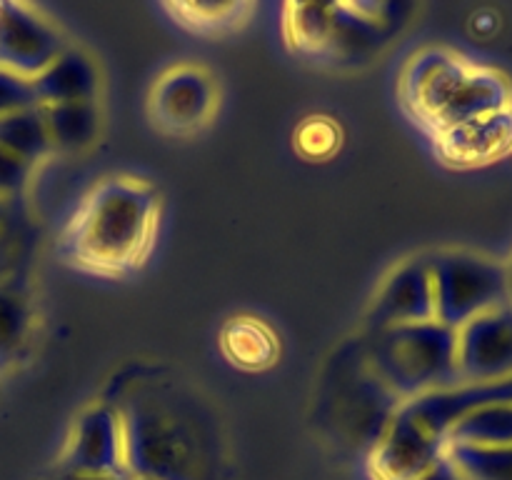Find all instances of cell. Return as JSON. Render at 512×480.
<instances>
[{"label":"cell","mask_w":512,"mask_h":480,"mask_svg":"<svg viewBox=\"0 0 512 480\" xmlns=\"http://www.w3.org/2000/svg\"><path fill=\"white\" fill-rule=\"evenodd\" d=\"M400 108L428 138L512 105L508 75L458 50L428 45L398 78Z\"/></svg>","instance_id":"3957f363"},{"label":"cell","mask_w":512,"mask_h":480,"mask_svg":"<svg viewBox=\"0 0 512 480\" xmlns=\"http://www.w3.org/2000/svg\"><path fill=\"white\" fill-rule=\"evenodd\" d=\"M458 338L440 320L370 330L365 360L398 400L460 385Z\"/></svg>","instance_id":"8992f818"},{"label":"cell","mask_w":512,"mask_h":480,"mask_svg":"<svg viewBox=\"0 0 512 480\" xmlns=\"http://www.w3.org/2000/svg\"><path fill=\"white\" fill-rule=\"evenodd\" d=\"M113 405L123 423L125 468L133 480L223 478L218 418L178 380H133Z\"/></svg>","instance_id":"6da1fadb"},{"label":"cell","mask_w":512,"mask_h":480,"mask_svg":"<svg viewBox=\"0 0 512 480\" xmlns=\"http://www.w3.org/2000/svg\"><path fill=\"white\" fill-rule=\"evenodd\" d=\"M460 385H495L512 375V308L508 303L455 330Z\"/></svg>","instance_id":"8fae6325"},{"label":"cell","mask_w":512,"mask_h":480,"mask_svg":"<svg viewBox=\"0 0 512 480\" xmlns=\"http://www.w3.org/2000/svg\"><path fill=\"white\" fill-rule=\"evenodd\" d=\"M435 288V318L458 330L468 320L508 303V273L503 265L463 250L430 255Z\"/></svg>","instance_id":"52a82bcc"},{"label":"cell","mask_w":512,"mask_h":480,"mask_svg":"<svg viewBox=\"0 0 512 480\" xmlns=\"http://www.w3.org/2000/svg\"><path fill=\"white\" fill-rule=\"evenodd\" d=\"M158 225V188L135 175H110L85 193L68 218L60 255L85 275L128 278L153 253Z\"/></svg>","instance_id":"7a4b0ae2"},{"label":"cell","mask_w":512,"mask_h":480,"mask_svg":"<svg viewBox=\"0 0 512 480\" xmlns=\"http://www.w3.org/2000/svg\"><path fill=\"white\" fill-rule=\"evenodd\" d=\"M0 145L33 165H38L40 160L53 153L38 105L0 118Z\"/></svg>","instance_id":"ffe728a7"},{"label":"cell","mask_w":512,"mask_h":480,"mask_svg":"<svg viewBox=\"0 0 512 480\" xmlns=\"http://www.w3.org/2000/svg\"><path fill=\"white\" fill-rule=\"evenodd\" d=\"M485 385H455L400 400L368 450L370 480H428L445 458L448 433L470 408L485 403Z\"/></svg>","instance_id":"277c9868"},{"label":"cell","mask_w":512,"mask_h":480,"mask_svg":"<svg viewBox=\"0 0 512 480\" xmlns=\"http://www.w3.org/2000/svg\"><path fill=\"white\" fill-rule=\"evenodd\" d=\"M33 105H38L33 80L20 78L10 70L0 68V118L18 113V110L33 108Z\"/></svg>","instance_id":"603a6c76"},{"label":"cell","mask_w":512,"mask_h":480,"mask_svg":"<svg viewBox=\"0 0 512 480\" xmlns=\"http://www.w3.org/2000/svg\"><path fill=\"white\" fill-rule=\"evenodd\" d=\"M33 320L28 295L13 280H0V370L23 353L33 333Z\"/></svg>","instance_id":"d6986e66"},{"label":"cell","mask_w":512,"mask_h":480,"mask_svg":"<svg viewBox=\"0 0 512 480\" xmlns=\"http://www.w3.org/2000/svg\"><path fill=\"white\" fill-rule=\"evenodd\" d=\"M68 45L58 23L38 5L0 3V68L35 80Z\"/></svg>","instance_id":"9c48e42d"},{"label":"cell","mask_w":512,"mask_h":480,"mask_svg":"<svg viewBox=\"0 0 512 480\" xmlns=\"http://www.w3.org/2000/svg\"><path fill=\"white\" fill-rule=\"evenodd\" d=\"M43 115L45 130H48L53 153H80L90 148L100 135V100L93 103H58V105H38Z\"/></svg>","instance_id":"2e32d148"},{"label":"cell","mask_w":512,"mask_h":480,"mask_svg":"<svg viewBox=\"0 0 512 480\" xmlns=\"http://www.w3.org/2000/svg\"><path fill=\"white\" fill-rule=\"evenodd\" d=\"M395 15L388 3H288L283 33L293 53L315 63H358L388 43Z\"/></svg>","instance_id":"5b68a950"},{"label":"cell","mask_w":512,"mask_h":480,"mask_svg":"<svg viewBox=\"0 0 512 480\" xmlns=\"http://www.w3.org/2000/svg\"><path fill=\"white\" fill-rule=\"evenodd\" d=\"M220 353L230 365L260 373L278 363L280 340L275 330L255 315H233L220 328Z\"/></svg>","instance_id":"9a60e30c"},{"label":"cell","mask_w":512,"mask_h":480,"mask_svg":"<svg viewBox=\"0 0 512 480\" xmlns=\"http://www.w3.org/2000/svg\"><path fill=\"white\" fill-rule=\"evenodd\" d=\"M448 443L485 445V448H512V403L510 400H485L470 408L450 428Z\"/></svg>","instance_id":"ac0fdd59"},{"label":"cell","mask_w":512,"mask_h":480,"mask_svg":"<svg viewBox=\"0 0 512 480\" xmlns=\"http://www.w3.org/2000/svg\"><path fill=\"white\" fill-rule=\"evenodd\" d=\"M15 200H0V280H8L18 253V228H15Z\"/></svg>","instance_id":"cb8c5ba5"},{"label":"cell","mask_w":512,"mask_h":480,"mask_svg":"<svg viewBox=\"0 0 512 480\" xmlns=\"http://www.w3.org/2000/svg\"><path fill=\"white\" fill-rule=\"evenodd\" d=\"M435 318V288L430 255H415L395 265L375 290L370 305V330L388 325L428 323Z\"/></svg>","instance_id":"7c38bea8"},{"label":"cell","mask_w":512,"mask_h":480,"mask_svg":"<svg viewBox=\"0 0 512 480\" xmlns=\"http://www.w3.org/2000/svg\"><path fill=\"white\" fill-rule=\"evenodd\" d=\"M38 105L93 103L100 100L103 75L98 60L85 50L68 45L38 78L33 80Z\"/></svg>","instance_id":"5bb4252c"},{"label":"cell","mask_w":512,"mask_h":480,"mask_svg":"<svg viewBox=\"0 0 512 480\" xmlns=\"http://www.w3.org/2000/svg\"><path fill=\"white\" fill-rule=\"evenodd\" d=\"M38 165L18 158L0 145V200H18L33 180Z\"/></svg>","instance_id":"7402d4cb"},{"label":"cell","mask_w":512,"mask_h":480,"mask_svg":"<svg viewBox=\"0 0 512 480\" xmlns=\"http://www.w3.org/2000/svg\"><path fill=\"white\" fill-rule=\"evenodd\" d=\"M505 273H508V295L512 298V263L510 268H505Z\"/></svg>","instance_id":"484cf974"},{"label":"cell","mask_w":512,"mask_h":480,"mask_svg":"<svg viewBox=\"0 0 512 480\" xmlns=\"http://www.w3.org/2000/svg\"><path fill=\"white\" fill-rule=\"evenodd\" d=\"M218 78L200 63H175L155 78L148 93V118L160 133L188 138L215 118Z\"/></svg>","instance_id":"ba28073f"},{"label":"cell","mask_w":512,"mask_h":480,"mask_svg":"<svg viewBox=\"0 0 512 480\" xmlns=\"http://www.w3.org/2000/svg\"><path fill=\"white\" fill-rule=\"evenodd\" d=\"M343 130L328 115H310L295 128V150L308 160H328L338 153Z\"/></svg>","instance_id":"44dd1931"},{"label":"cell","mask_w":512,"mask_h":480,"mask_svg":"<svg viewBox=\"0 0 512 480\" xmlns=\"http://www.w3.org/2000/svg\"><path fill=\"white\" fill-rule=\"evenodd\" d=\"M130 480H133V478H130Z\"/></svg>","instance_id":"4316f807"},{"label":"cell","mask_w":512,"mask_h":480,"mask_svg":"<svg viewBox=\"0 0 512 480\" xmlns=\"http://www.w3.org/2000/svg\"><path fill=\"white\" fill-rule=\"evenodd\" d=\"M60 468L65 473L130 478L125 468L123 423L110 400H98L78 413L60 450Z\"/></svg>","instance_id":"30bf717a"},{"label":"cell","mask_w":512,"mask_h":480,"mask_svg":"<svg viewBox=\"0 0 512 480\" xmlns=\"http://www.w3.org/2000/svg\"><path fill=\"white\" fill-rule=\"evenodd\" d=\"M58 480H130V478H118V475H85V473H65Z\"/></svg>","instance_id":"d4e9b609"},{"label":"cell","mask_w":512,"mask_h":480,"mask_svg":"<svg viewBox=\"0 0 512 480\" xmlns=\"http://www.w3.org/2000/svg\"><path fill=\"white\" fill-rule=\"evenodd\" d=\"M160 8L170 15L175 25L185 28L188 33L205 35V38H218L230 35L243 28L255 13L253 3H163Z\"/></svg>","instance_id":"e0dca14e"},{"label":"cell","mask_w":512,"mask_h":480,"mask_svg":"<svg viewBox=\"0 0 512 480\" xmlns=\"http://www.w3.org/2000/svg\"><path fill=\"white\" fill-rule=\"evenodd\" d=\"M433 150L450 168H480L512 153V105L438 133Z\"/></svg>","instance_id":"4fadbf2b"}]
</instances>
